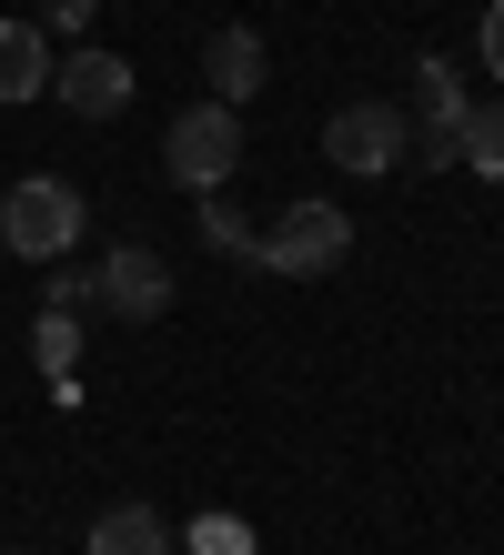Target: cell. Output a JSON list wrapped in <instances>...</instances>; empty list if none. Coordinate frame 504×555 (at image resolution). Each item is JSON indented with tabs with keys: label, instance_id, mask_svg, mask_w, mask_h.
Returning <instances> with one entry per match:
<instances>
[{
	"label": "cell",
	"instance_id": "1",
	"mask_svg": "<svg viewBox=\"0 0 504 555\" xmlns=\"http://www.w3.org/2000/svg\"><path fill=\"white\" fill-rule=\"evenodd\" d=\"M81 222H91V203L61 172L0 182V253H11V263H61V253L81 243Z\"/></svg>",
	"mask_w": 504,
	"mask_h": 555
},
{
	"label": "cell",
	"instance_id": "2",
	"mask_svg": "<svg viewBox=\"0 0 504 555\" xmlns=\"http://www.w3.org/2000/svg\"><path fill=\"white\" fill-rule=\"evenodd\" d=\"M344 253H353V212L344 203H293L273 233H253V263L262 273H293V283H313V273H344Z\"/></svg>",
	"mask_w": 504,
	"mask_h": 555
},
{
	"label": "cell",
	"instance_id": "3",
	"mask_svg": "<svg viewBox=\"0 0 504 555\" xmlns=\"http://www.w3.org/2000/svg\"><path fill=\"white\" fill-rule=\"evenodd\" d=\"M323 162L333 172H353V182H384L414 162V121H403V102H344L323 121Z\"/></svg>",
	"mask_w": 504,
	"mask_h": 555
},
{
	"label": "cell",
	"instance_id": "4",
	"mask_svg": "<svg viewBox=\"0 0 504 555\" xmlns=\"http://www.w3.org/2000/svg\"><path fill=\"white\" fill-rule=\"evenodd\" d=\"M232 162H243V112H232V102L172 112V132H161V172H172L182 192H222Z\"/></svg>",
	"mask_w": 504,
	"mask_h": 555
},
{
	"label": "cell",
	"instance_id": "5",
	"mask_svg": "<svg viewBox=\"0 0 504 555\" xmlns=\"http://www.w3.org/2000/svg\"><path fill=\"white\" fill-rule=\"evenodd\" d=\"M101 313H121V323H161V313H172V263H161L152 243L101 253Z\"/></svg>",
	"mask_w": 504,
	"mask_h": 555
},
{
	"label": "cell",
	"instance_id": "6",
	"mask_svg": "<svg viewBox=\"0 0 504 555\" xmlns=\"http://www.w3.org/2000/svg\"><path fill=\"white\" fill-rule=\"evenodd\" d=\"M51 91H61V112H81V121H121L131 112V61L121 51H61Z\"/></svg>",
	"mask_w": 504,
	"mask_h": 555
},
{
	"label": "cell",
	"instance_id": "7",
	"mask_svg": "<svg viewBox=\"0 0 504 555\" xmlns=\"http://www.w3.org/2000/svg\"><path fill=\"white\" fill-rule=\"evenodd\" d=\"M202 81H212V102L243 112L253 91L273 81V51H262V30H253V21H222L212 41H202Z\"/></svg>",
	"mask_w": 504,
	"mask_h": 555
},
{
	"label": "cell",
	"instance_id": "8",
	"mask_svg": "<svg viewBox=\"0 0 504 555\" xmlns=\"http://www.w3.org/2000/svg\"><path fill=\"white\" fill-rule=\"evenodd\" d=\"M41 91H51V30L0 21V102H41Z\"/></svg>",
	"mask_w": 504,
	"mask_h": 555
},
{
	"label": "cell",
	"instance_id": "9",
	"mask_svg": "<svg viewBox=\"0 0 504 555\" xmlns=\"http://www.w3.org/2000/svg\"><path fill=\"white\" fill-rule=\"evenodd\" d=\"M91 555H172V526L152 505H101L91 515Z\"/></svg>",
	"mask_w": 504,
	"mask_h": 555
},
{
	"label": "cell",
	"instance_id": "10",
	"mask_svg": "<svg viewBox=\"0 0 504 555\" xmlns=\"http://www.w3.org/2000/svg\"><path fill=\"white\" fill-rule=\"evenodd\" d=\"M414 112H424V132H444V142H464V81H454V61L444 51H424V72H414Z\"/></svg>",
	"mask_w": 504,
	"mask_h": 555
},
{
	"label": "cell",
	"instance_id": "11",
	"mask_svg": "<svg viewBox=\"0 0 504 555\" xmlns=\"http://www.w3.org/2000/svg\"><path fill=\"white\" fill-rule=\"evenodd\" d=\"M464 172L504 182V102H475V112H464Z\"/></svg>",
	"mask_w": 504,
	"mask_h": 555
},
{
	"label": "cell",
	"instance_id": "12",
	"mask_svg": "<svg viewBox=\"0 0 504 555\" xmlns=\"http://www.w3.org/2000/svg\"><path fill=\"white\" fill-rule=\"evenodd\" d=\"M30 364H41V374L61 384V374H72V364H81V323L41 304V323H30Z\"/></svg>",
	"mask_w": 504,
	"mask_h": 555
},
{
	"label": "cell",
	"instance_id": "13",
	"mask_svg": "<svg viewBox=\"0 0 504 555\" xmlns=\"http://www.w3.org/2000/svg\"><path fill=\"white\" fill-rule=\"evenodd\" d=\"M192 203H202V243L253 263V222H243V203H232V192H192Z\"/></svg>",
	"mask_w": 504,
	"mask_h": 555
},
{
	"label": "cell",
	"instance_id": "14",
	"mask_svg": "<svg viewBox=\"0 0 504 555\" xmlns=\"http://www.w3.org/2000/svg\"><path fill=\"white\" fill-rule=\"evenodd\" d=\"M51 273V313H91L101 304V263H72V253H61V263H41Z\"/></svg>",
	"mask_w": 504,
	"mask_h": 555
},
{
	"label": "cell",
	"instance_id": "15",
	"mask_svg": "<svg viewBox=\"0 0 504 555\" xmlns=\"http://www.w3.org/2000/svg\"><path fill=\"white\" fill-rule=\"evenodd\" d=\"M192 555H253V526L243 515H192Z\"/></svg>",
	"mask_w": 504,
	"mask_h": 555
},
{
	"label": "cell",
	"instance_id": "16",
	"mask_svg": "<svg viewBox=\"0 0 504 555\" xmlns=\"http://www.w3.org/2000/svg\"><path fill=\"white\" fill-rule=\"evenodd\" d=\"M475 61L504 81V0H484V21H475Z\"/></svg>",
	"mask_w": 504,
	"mask_h": 555
},
{
	"label": "cell",
	"instance_id": "17",
	"mask_svg": "<svg viewBox=\"0 0 504 555\" xmlns=\"http://www.w3.org/2000/svg\"><path fill=\"white\" fill-rule=\"evenodd\" d=\"M91 11H101V0H41V30H81Z\"/></svg>",
	"mask_w": 504,
	"mask_h": 555
}]
</instances>
